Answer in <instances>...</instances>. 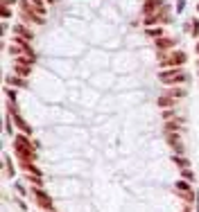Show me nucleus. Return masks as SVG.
Instances as JSON below:
<instances>
[{
    "label": "nucleus",
    "instance_id": "nucleus-1",
    "mask_svg": "<svg viewBox=\"0 0 199 212\" xmlns=\"http://www.w3.org/2000/svg\"><path fill=\"white\" fill-rule=\"evenodd\" d=\"M161 79H163V81H174V79H181V75H179V72H163Z\"/></svg>",
    "mask_w": 199,
    "mask_h": 212
}]
</instances>
